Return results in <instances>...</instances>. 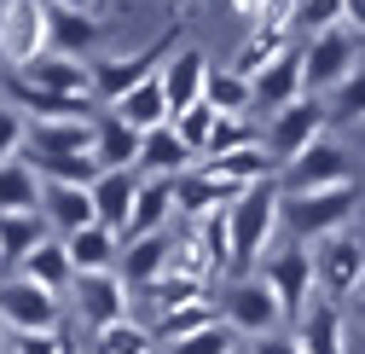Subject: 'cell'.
<instances>
[{"label":"cell","instance_id":"1","mask_svg":"<svg viewBox=\"0 0 365 354\" xmlns=\"http://www.w3.org/2000/svg\"><path fill=\"white\" fill-rule=\"evenodd\" d=\"M226 227H232V261H238V268L261 261V250H272V238H279V227H284V192H279V181H261L238 203H226Z\"/></svg>","mask_w":365,"mask_h":354},{"label":"cell","instance_id":"2","mask_svg":"<svg viewBox=\"0 0 365 354\" xmlns=\"http://www.w3.org/2000/svg\"><path fill=\"white\" fill-rule=\"evenodd\" d=\"M359 209V186H331V192H302V198H284V227L296 244H319V238H336L348 233V221Z\"/></svg>","mask_w":365,"mask_h":354},{"label":"cell","instance_id":"3","mask_svg":"<svg viewBox=\"0 0 365 354\" xmlns=\"http://www.w3.org/2000/svg\"><path fill=\"white\" fill-rule=\"evenodd\" d=\"M186 47L180 41V29H168V35H157L145 53H128V59H105V64H93V99H99V111H110L116 99H128L133 87H145L151 76H163V64Z\"/></svg>","mask_w":365,"mask_h":354},{"label":"cell","instance_id":"4","mask_svg":"<svg viewBox=\"0 0 365 354\" xmlns=\"http://www.w3.org/2000/svg\"><path fill=\"white\" fill-rule=\"evenodd\" d=\"M261 279L267 290L279 296L284 308V325H296L307 308L319 302V279H313V244H284V250H267L261 256Z\"/></svg>","mask_w":365,"mask_h":354},{"label":"cell","instance_id":"5","mask_svg":"<svg viewBox=\"0 0 365 354\" xmlns=\"http://www.w3.org/2000/svg\"><path fill=\"white\" fill-rule=\"evenodd\" d=\"M220 320L232 325L238 337H272V331H284V308H279V296L267 290V279L261 273H238L232 285H226V296H220Z\"/></svg>","mask_w":365,"mask_h":354},{"label":"cell","instance_id":"6","mask_svg":"<svg viewBox=\"0 0 365 354\" xmlns=\"http://www.w3.org/2000/svg\"><path fill=\"white\" fill-rule=\"evenodd\" d=\"M359 70V35L354 29H331V35H313L302 47V81H307V99L319 93H336V87Z\"/></svg>","mask_w":365,"mask_h":354},{"label":"cell","instance_id":"7","mask_svg":"<svg viewBox=\"0 0 365 354\" xmlns=\"http://www.w3.org/2000/svg\"><path fill=\"white\" fill-rule=\"evenodd\" d=\"M313 279H319V296H325V302L365 296V244L348 238V233L319 238L313 244Z\"/></svg>","mask_w":365,"mask_h":354},{"label":"cell","instance_id":"8","mask_svg":"<svg viewBox=\"0 0 365 354\" xmlns=\"http://www.w3.org/2000/svg\"><path fill=\"white\" fill-rule=\"evenodd\" d=\"M354 181V163H348V151L325 134V140H313L296 163H284L279 168V192L284 198H302V192H331V186H348Z\"/></svg>","mask_w":365,"mask_h":354},{"label":"cell","instance_id":"9","mask_svg":"<svg viewBox=\"0 0 365 354\" xmlns=\"http://www.w3.org/2000/svg\"><path fill=\"white\" fill-rule=\"evenodd\" d=\"M0 325L12 337L18 331H64V302L53 290H41L35 279L12 273V279H0Z\"/></svg>","mask_w":365,"mask_h":354},{"label":"cell","instance_id":"10","mask_svg":"<svg viewBox=\"0 0 365 354\" xmlns=\"http://www.w3.org/2000/svg\"><path fill=\"white\" fill-rule=\"evenodd\" d=\"M325 128H331L325 105H319V99H296L290 111L272 116V128H267V157L284 168V163H296L313 140H325Z\"/></svg>","mask_w":365,"mask_h":354},{"label":"cell","instance_id":"11","mask_svg":"<svg viewBox=\"0 0 365 354\" xmlns=\"http://www.w3.org/2000/svg\"><path fill=\"white\" fill-rule=\"evenodd\" d=\"M41 53H47V6H41V0H18V6H6V12H0V59H6L12 70H24Z\"/></svg>","mask_w":365,"mask_h":354},{"label":"cell","instance_id":"12","mask_svg":"<svg viewBox=\"0 0 365 354\" xmlns=\"http://www.w3.org/2000/svg\"><path fill=\"white\" fill-rule=\"evenodd\" d=\"M76 320L87 331H105L116 320H128V279L122 273H76Z\"/></svg>","mask_w":365,"mask_h":354},{"label":"cell","instance_id":"13","mask_svg":"<svg viewBox=\"0 0 365 354\" xmlns=\"http://www.w3.org/2000/svg\"><path fill=\"white\" fill-rule=\"evenodd\" d=\"M24 76L29 87H41V93H58V99H93V64L87 59H64V53H41L35 64L12 70ZM99 105V99H93Z\"/></svg>","mask_w":365,"mask_h":354},{"label":"cell","instance_id":"14","mask_svg":"<svg viewBox=\"0 0 365 354\" xmlns=\"http://www.w3.org/2000/svg\"><path fill=\"white\" fill-rule=\"evenodd\" d=\"M99 140V116H64V122H29L24 157H87Z\"/></svg>","mask_w":365,"mask_h":354},{"label":"cell","instance_id":"15","mask_svg":"<svg viewBox=\"0 0 365 354\" xmlns=\"http://www.w3.org/2000/svg\"><path fill=\"white\" fill-rule=\"evenodd\" d=\"M174 261V233H145V238H122V261L116 273L128 279V290H151Z\"/></svg>","mask_w":365,"mask_h":354},{"label":"cell","instance_id":"16","mask_svg":"<svg viewBox=\"0 0 365 354\" xmlns=\"http://www.w3.org/2000/svg\"><path fill=\"white\" fill-rule=\"evenodd\" d=\"M250 87H255V111H272V116L290 111L296 99H307V81H302V47H290L284 59H272Z\"/></svg>","mask_w":365,"mask_h":354},{"label":"cell","instance_id":"17","mask_svg":"<svg viewBox=\"0 0 365 354\" xmlns=\"http://www.w3.org/2000/svg\"><path fill=\"white\" fill-rule=\"evenodd\" d=\"M209 59L197 53V47H180L168 64H163V93H168V111L180 116V111H192V105H203V87H209Z\"/></svg>","mask_w":365,"mask_h":354},{"label":"cell","instance_id":"18","mask_svg":"<svg viewBox=\"0 0 365 354\" xmlns=\"http://www.w3.org/2000/svg\"><path fill=\"white\" fill-rule=\"evenodd\" d=\"M41 215L58 238L81 233V227H99V209H93V186H58L47 181V198H41Z\"/></svg>","mask_w":365,"mask_h":354},{"label":"cell","instance_id":"19","mask_svg":"<svg viewBox=\"0 0 365 354\" xmlns=\"http://www.w3.org/2000/svg\"><path fill=\"white\" fill-rule=\"evenodd\" d=\"M244 192H232V186H220L215 174H203V168H186V174H174V209L186 215V221H203V215H220L226 203H238Z\"/></svg>","mask_w":365,"mask_h":354},{"label":"cell","instance_id":"20","mask_svg":"<svg viewBox=\"0 0 365 354\" xmlns=\"http://www.w3.org/2000/svg\"><path fill=\"white\" fill-rule=\"evenodd\" d=\"M296 343H302V354H348L342 302H325V296H319L307 314L296 320Z\"/></svg>","mask_w":365,"mask_h":354},{"label":"cell","instance_id":"21","mask_svg":"<svg viewBox=\"0 0 365 354\" xmlns=\"http://www.w3.org/2000/svg\"><path fill=\"white\" fill-rule=\"evenodd\" d=\"M133 198H140V174H133V168H105L99 181H93V209H99V227L128 233Z\"/></svg>","mask_w":365,"mask_h":354},{"label":"cell","instance_id":"22","mask_svg":"<svg viewBox=\"0 0 365 354\" xmlns=\"http://www.w3.org/2000/svg\"><path fill=\"white\" fill-rule=\"evenodd\" d=\"M168 215H174V181H163V174H145V181H140V198H133V215H128V233H122V238L168 233Z\"/></svg>","mask_w":365,"mask_h":354},{"label":"cell","instance_id":"23","mask_svg":"<svg viewBox=\"0 0 365 354\" xmlns=\"http://www.w3.org/2000/svg\"><path fill=\"white\" fill-rule=\"evenodd\" d=\"M41 198H47V181H41V168L29 157L0 163V215H29V209H41Z\"/></svg>","mask_w":365,"mask_h":354},{"label":"cell","instance_id":"24","mask_svg":"<svg viewBox=\"0 0 365 354\" xmlns=\"http://www.w3.org/2000/svg\"><path fill=\"white\" fill-rule=\"evenodd\" d=\"M99 12H47V53H64V59H87L99 41Z\"/></svg>","mask_w":365,"mask_h":354},{"label":"cell","instance_id":"25","mask_svg":"<svg viewBox=\"0 0 365 354\" xmlns=\"http://www.w3.org/2000/svg\"><path fill=\"white\" fill-rule=\"evenodd\" d=\"M70 261H76V273H116V261H122V233L110 227H81L64 238Z\"/></svg>","mask_w":365,"mask_h":354},{"label":"cell","instance_id":"26","mask_svg":"<svg viewBox=\"0 0 365 354\" xmlns=\"http://www.w3.org/2000/svg\"><path fill=\"white\" fill-rule=\"evenodd\" d=\"M140 151H145V134H140V128H128L122 116L99 111V140H93L99 168H140Z\"/></svg>","mask_w":365,"mask_h":354},{"label":"cell","instance_id":"27","mask_svg":"<svg viewBox=\"0 0 365 354\" xmlns=\"http://www.w3.org/2000/svg\"><path fill=\"white\" fill-rule=\"evenodd\" d=\"M140 168L145 174H163V181H174V174H186V168H197V151L174 134V122H163V128H151L145 134V151H140Z\"/></svg>","mask_w":365,"mask_h":354},{"label":"cell","instance_id":"28","mask_svg":"<svg viewBox=\"0 0 365 354\" xmlns=\"http://www.w3.org/2000/svg\"><path fill=\"white\" fill-rule=\"evenodd\" d=\"M18 273H24V279H35L41 290H53V296H64V290L76 285V261H70L64 238H47L41 250H29V256L18 261Z\"/></svg>","mask_w":365,"mask_h":354},{"label":"cell","instance_id":"29","mask_svg":"<svg viewBox=\"0 0 365 354\" xmlns=\"http://www.w3.org/2000/svg\"><path fill=\"white\" fill-rule=\"evenodd\" d=\"M110 116H122L128 128H140V134H151V128L174 122V111H168V93H163V76H151L145 87H133L128 99H116V105H110Z\"/></svg>","mask_w":365,"mask_h":354},{"label":"cell","instance_id":"30","mask_svg":"<svg viewBox=\"0 0 365 354\" xmlns=\"http://www.w3.org/2000/svg\"><path fill=\"white\" fill-rule=\"evenodd\" d=\"M290 47H296V29H250V41L232 53V70L255 81V76H261L272 59H284Z\"/></svg>","mask_w":365,"mask_h":354},{"label":"cell","instance_id":"31","mask_svg":"<svg viewBox=\"0 0 365 354\" xmlns=\"http://www.w3.org/2000/svg\"><path fill=\"white\" fill-rule=\"evenodd\" d=\"M47 238H58V233L47 227V215H41V209H29V215H0V256H6V261H24L29 250H41Z\"/></svg>","mask_w":365,"mask_h":354},{"label":"cell","instance_id":"32","mask_svg":"<svg viewBox=\"0 0 365 354\" xmlns=\"http://www.w3.org/2000/svg\"><path fill=\"white\" fill-rule=\"evenodd\" d=\"M203 99H209L220 116H250V111H255V87H250V76H238L232 64H215Z\"/></svg>","mask_w":365,"mask_h":354},{"label":"cell","instance_id":"33","mask_svg":"<svg viewBox=\"0 0 365 354\" xmlns=\"http://www.w3.org/2000/svg\"><path fill=\"white\" fill-rule=\"evenodd\" d=\"M163 343L151 337V325H133V320H116L105 331H93V354H157Z\"/></svg>","mask_w":365,"mask_h":354},{"label":"cell","instance_id":"34","mask_svg":"<svg viewBox=\"0 0 365 354\" xmlns=\"http://www.w3.org/2000/svg\"><path fill=\"white\" fill-rule=\"evenodd\" d=\"M140 296H151L157 302V314H174V308H192V302H209V285L203 279H192V273H163L151 290H140Z\"/></svg>","mask_w":365,"mask_h":354},{"label":"cell","instance_id":"35","mask_svg":"<svg viewBox=\"0 0 365 354\" xmlns=\"http://www.w3.org/2000/svg\"><path fill=\"white\" fill-rule=\"evenodd\" d=\"M203 325H215V296H209V302H192V308H174V314H157L151 337H157V343L168 348V343L192 337V331H203Z\"/></svg>","mask_w":365,"mask_h":354},{"label":"cell","instance_id":"36","mask_svg":"<svg viewBox=\"0 0 365 354\" xmlns=\"http://www.w3.org/2000/svg\"><path fill=\"white\" fill-rule=\"evenodd\" d=\"M250 146H261L255 122H250V116H220V122H215V134H209V146H203V163L232 157V151H250Z\"/></svg>","mask_w":365,"mask_h":354},{"label":"cell","instance_id":"37","mask_svg":"<svg viewBox=\"0 0 365 354\" xmlns=\"http://www.w3.org/2000/svg\"><path fill=\"white\" fill-rule=\"evenodd\" d=\"M238 348H244V337L226 325V320H215V325H203V331H192V337L168 343V354H238Z\"/></svg>","mask_w":365,"mask_h":354},{"label":"cell","instance_id":"38","mask_svg":"<svg viewBox=\"0 0 365 354\" xmlns=\"http://www.w3.org/2000/svg\"><path fill=\"white\" fill-rule=\"evenodd\" d=\"M348 18V0H296V35H331Z\"/></svg>","mask_w":365,"mask_h":354},{"label":"cell","instance_id":"39","mask_svg":"<svg viewBox=\"0 0 365 354\" xmlns=\"http://www.w3.org/2000/svg\"><path fill=\"white\" fill-rule=\"evenodd\" d=\"M215 122H220V111L203 99V105H192V111H180L174 116V134L186 140L192 151H197V163H203V146H209V134H215Z\"/></svg>","mask_w":365,"mask_h":354},{"label":"cell","instance_id":"40","mask_svg":"<svg viewBox=\"0 0 365 354\" xmlns=\"http://www.w3.org/2000/svg\"><path fill=\"white\" fill-rule=\"evenodd\" d=\"M325 116H331V122H365V64L336 87V93H331Z\"/></svg>","mask_w":365,"mask_h":354},{"label":"cell","instance_id":"41","mask_svg":"<svg viewBox=\"0 0 365 354\" xmlns=\"http://www.w3.org/2000/svg\"><path fill=\"white\" fill-rule=\"evenodd\" d=\"M12 354H76V348H70V331H18Z\"/></svg>","mask_w":365,"mask_h":354},{"label":"cell","instance_id":"42","mask_svg":"<svg viewBox=\"0 0 365 354\" xmlns=\"http://www.w3.org/2000/svg\"><path fill=\"white\" fill-rule=\"evenodd\" d=\"M24 140H29V122H24L12 105H0V163L24 157Z\"/></svg>","mask_w":365,"mask_h":354},{"label":"cell","instance_id":"43","mask_svg":"<svg viewBox=\"0 0 365 354\" xmlns=\"http://www.w3.org/2000/svg\"><path fill=\"white\" fill-rule=\"evenodd\" d=\"M250 354H302V343H296V331H272V337H255Z\"/></svg>","mask_w":365,"mask_h":354},{"label":"cell","instance_id":"44","mask_svg":"<svg viewBox=\"0 0 365 354\" xmlns=\"http://www.w3.org/2000/svg\"><path fill=\"white\" fill-rule=\"evenodd\" d=\"M47 12H99V0H41Z\"/></svg>","mask_w":365,"mask_h":354},{"label":"cell","instance_id":"45","mask_svg":"<svg viewBox=\"0 0 365 354\" xmlns=\"http://www.w3.org/2000/svg\"><path fill=\"white\" fill-rule=\"evenodd\" d=\"M348 24H354V29H365V0H348Z\"/></svg>","mask_w":365,"mask_h":354},{"label":"cell","instance_id":"46","mask_svg":"<svg viewBox=\"0 0 365 354\" xmlns=\"http://www.w3.org/2000/svg\"><path fill=\"white\" fill-rule=\"evenodd\" d=\"M0 354H12V331L6 325H0Z\"/></svg>","mask_w":365,"mask_h":354},{"label":"cell","instance_id":"47","mask_svg":"<svg viewBox=\"0 0 365 354\" xmlns=\"http://www.w3.org/2000/svg\"><path fill=\"white\" fill-rule=\"evenodd\" d=\"M192 6H197V0H174V12H192Z\"/></svg>","mask_w":365,"mask_h":354},{"label":"cell","instance_id":"48","mask_svg":"<svg viewBox=\"0 0 365 354\" xmlns=\"http://www.w3.org/2000/svg\"><path fill=\"white\" fill-rule=\"evenodd\" d=\"M110 6H122V0H99V12H110Z\"/></svg>","mask_w":365,"mask_h":354},{"label":"cell","instance_id":"49","mask_svg":"<svg viewBox=\"0 0 365 354\" xmlns=\"http://www.w3.org/2000/svg\"><path fill=\"white\" fill-rule=\"evenodd\" d=\"M359 325H365V296H359Z\"/></svg>","mask_w":365,"mask_h":354},{"label":"cell","instance_id":"50","mask_svg":"<svg viewBox=\"0 0 365 354\" xmlns=\"http://www.w3.org/2000/svg\"><path fill=\"white\" fill-rule=\"evenodd\" d=\"M6 6H18V0H0V12H6Z\"/></svg>","mask_w":365,"mask_h":354},{"label":"cell","instance_id":"51","mask_svg":"<svg viewBox=\"0 0 365 354\" xmlns=\"http://www.w3.org/2000/svg\"><path fill=\"white\" fill-rule=\"evenodd\" d=\"M238 354H250V348H238Z\"/></svg>","mask_w":365,"mask_h":354},{"label":"cell","instance_id":"52","mask_svg":"<svg viewBox=\"0 0 365 354\" xmlns=\"http://www.w3.org/2000/svg\"><path fill=\"white\" fill-rule=\"evenodd\" d=\"M0 261H6V256H0Z\"/></svg>","mask_w":365,"mask_h":354},{"label":"cell","instance_id":"53","mask_svg":"<svg viewBox=\"0 0 365 354\" xmlns=\"http://www.w3.org/2000/svg\"><path fill=\"white\" fill-rule=\"evenodd\" d=\"M0 105H6V99H0Z\"/></svg>","mask_w":365,"mask_h":354}]
</instances>
